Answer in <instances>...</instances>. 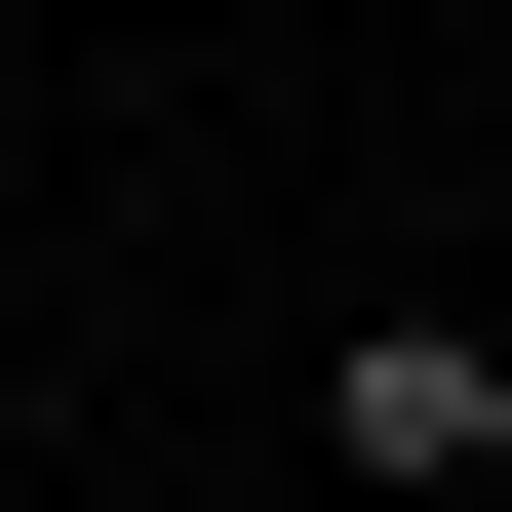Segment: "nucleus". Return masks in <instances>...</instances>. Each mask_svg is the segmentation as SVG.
I'll use <instances>...</instances> for the list:
<instances>
[{
    "instance_id": "f257e3e1",
    "label": "nucleus",
    "mask_w": 512,
    "mask_h": 512,
    "mask_svg": "<svg viewBox=\"0 0 512 512\" xmlns=\"http://www.w3.org/2000/svg\"><path fill=\"white\" fill-rule=\"evenodd\" d=\"M316 434H355V512H434V473H512V355H473V316H355Z\"/></svg>"
}]
</instances>
